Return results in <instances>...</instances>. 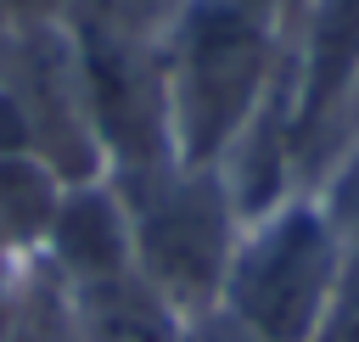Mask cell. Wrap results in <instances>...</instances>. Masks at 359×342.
I'll list each match as a JSON object with an SVG mask.
<instances>
[{
    "label": "cell",
    "instance_id": "1",
    "mask_svg": "<svg viewBox=\"0 0 359 342\" xmlns=\"http://www.w3.org/2000/svg\"><path fill=\"white\" fill-rule=\"evenodd\" d=\"M286 34L247 0H185L168 45H163V78H168V129L174 157L213 168L230 140L264 112L286 73Z\"/></svg>",
    "mask_w": 359,
    "mask_h": 342
},
{
    "label": "cell",
    "instance_id": "2",
    "mask_svg": "<svg viewBox=\"0 0 359 342\" xmlns=\"http://www.w3.org/2000/svg\"><path fill=\"white\" fill-rule=\"evenodd\" d=\"M342 252L348 235L325 202L314 191H292L241 224L213 314L247 342H309L331 303Z\"/></svg>",
    "mask_w": 359,
    "mask_h": 342
},
{
    "label": "cell",
    "instance_id": "3",
    "mask_svg": "<svg viewBox=\"0 0 359 342\" xmlns=\"http://www.w3.org/2000/svg\"><path fill=\"white\" fill-rule=\"evenodd\" d=\"M129 213V247L135 269L151 280V292L185 320H208L219 308V286L241 235V207L219 168L196 163H163L146 174H107Z\"/></svg>",
    "mask_w": 359,
    "mask_h": 342
},
{
    "label": "cell",
    "instance_id": "4",
    "mask_svg": "<svg viewBox=\"0 0 359 342\" xmlns=\"http://www.w3.org/2000/svg\"><path fill=\"white\" fill-rule=\"evenodd\" d=\"M84 107L107 157V174H146L174 157L168 129V78H163V45L168 39H101V34H67Z\"/></svg>",
    "mask_w": 359,
    "mask_h": 342
},
{
    "label": "cell",
    "instance_id": "5",
    "mask_svg": "<svg viewBox=\"0 0 359 342\" xmlns=\"http://www.w3.org/2000/svg\"><path fill=\"white\" fill-rule=\"evenodd\" d=\"M359 84V0H309L286 34V95L297 129L303 191L320 185L331 135Z\"/></svg>",
    "mask_w": 359,
    "mask_h": 342
},
{
    "label": "cell",
    "instance_id": "6",
    "mask_svg": "<svg viewBox=\"0 0 359 342\" xmlns=\"http://www.w3.org/2000/svg\"><path fill=\"white\" fill-rule=\"evenodd\" d=\"M6 90H11V101L22 112L28 157H39L45 168H56L67 185L107 174V157H101L90 107H84L79 62H73V45H67L62 28H39V34H22L17 39Z\"/></svg>",
    "mask_w": 359,
    "mask_h": 342
},
{
    "label": "cell",
    "instance_id": "7",
    "mask_svg": "<svg viewBox=\"0 0 359 342\" xmlns=\"http://www.w3.org/2000/svg\"><path fill=\"white\" fill-rule=\"evenodd\" d=\"M34 264H39L56 286H67V292L135 269L129 213H123V196H118V185H112L107 174L67 185V196H62V207H56V224H50V235H45V252H39Z\"/></svg>",
    "mask_w": 359,
    "mask_h": 342
},
{
    "label": "cell",
    "instance_id": "8",
    "mask_svg": "<svg viewBox=\"0 0 359 342\" xmlns=\"http://www.w3.org/2000/svg\"><path fill=\"white\" fill-rule=\"evenodd\" d=\"M67 196V179L45 168L39 157H0V252L17 264H34L45 252V235L56 224V207Z\"/></svg>",
    "mask_w": 359,
    "mask_h": 342
},
{
    "label": "cell",
    "instance_id": "9",
    "mask_svg": "<svg viewBox=\"0 0 359 342\" xmlns=\"http://www.w3.org/2000/svg\"><path fill=\"white\" fill-rule=\"evenodd\" d=\"M185 0H67L62 34H101V39H168Z\"/></svg>",
    "mask_w": 359,
    "mask_h": 342
},
{
    "label": "cell",
    "instance_id": "10",
    "mask_svg": "<svg viewBox=\"0 0 359 342\" xmlns=\"http://www.w3.org/2000/svg\"><path fill=\"white\" fill-rule=\"evenodd\" d=\"M0 342H84L67 292L39 264L22 269V286H17V303H11V325H6Z\"/></svg>",
    "mask_w": 359,
    "mask_h": 342
},
{
    "label": "cell",
    "instance_id": "11",
    "mask_svg": "<svg viewBox=\"0 0 359 342\" xmlns=\"http://www.w3.org/2000/svg\"><path fill=\"white\" fill-rule=\"evenodd\" d=\"M309 342H359V235H353L348 252H342L331 303H325V314H320V325H314Z\"/></svg>",
    "mask_w": 359,
    "mask_h": 342
},
{
    "label": "cell",
    "instance_id": "12",
    "mask_svg": "<svg viewBox=\"0 0 359 342\" xmlns=\"http://www.w3.org/2000/svg\"><path fill=\"white\" fill-rule=\"evenodd\" d=\"M314 196L325 202V213L337 219V230L353 241V235H359V146L331 163V174L314 185Z\"/></svg>",
    "mask_w": 359,
    "mask_h": 342
},
{
    "label": "cell",
    "instance_id": "13",
    "mask_svg": "<svg viewBox=\"0 0 359 342\" xmlns=\"http://www.w3.org/2000/svg\"><path fill=\"white\" fill-rule=\"evenodd\" d=\"M67 0H0V28L6 34H39V28H62Z\"/></svg>",
    "mask_w": 359,
    "mask_h": 342
},
{
    "label": "cell",
    "instance_id": "14",
    "mask_svg": "<svg viewBox=\"0 0 359 342\" xmlns=\"http://www.w3.org/2000/svg\"><path fill=\"white\" fill-rule=\"evenodd\" d=\"M28 151V129H22V112L11 101V90L0 84V157H22Z\"/></svg>",
    "mask_w": 359,
    "mask_h": 342
},
{
    "label": "cell",
    "instance_id": "15",
    "mask_svg": "<svg viewBox=\"0 0 359 342\" xmlns=\"http://www.w3.org/2000/svg\"><path fill=\"white\" fill-rule=\"evenodd\" d=\"M359 146V84H353V95H348V107H342V123H337V135H331V157H325V174H331V163L337 157H348ZM320 174V179H325Z\"/></svg>",
    "mask_w": 359,
    "mask_h": 342
},
{
    "label": "cell",
    "instance_id": "16",
    "mask_svg": "<svg viewBox=\"0 0 359 342\" xmlns=\"http://www.w3.org/2000/svg\"><path fill=\"white\" fill-rule=\"evenodd\" d=\"M22 269H28V264H17V258H6V252H0V336H6V325H11V303H17Z\"/></svg>",
    "mask_w": 359,
    "mask_h": 342
},
{
    "label": "cell",
    "instance_id": "17",
    "mask_svg": "<svg viewBox=\"0 0 359 342\" xmlns=\"http://www.w3.org/2000/svg\"><path fill=\"white\" fill-rule=\"evenodd\" d=\"M17 39H22V34H6V28H0V84H6V73H11V56H17Z\"/></svg>",
    "mask_w": 359,
    "mask_h": 342
}]
</instances>
